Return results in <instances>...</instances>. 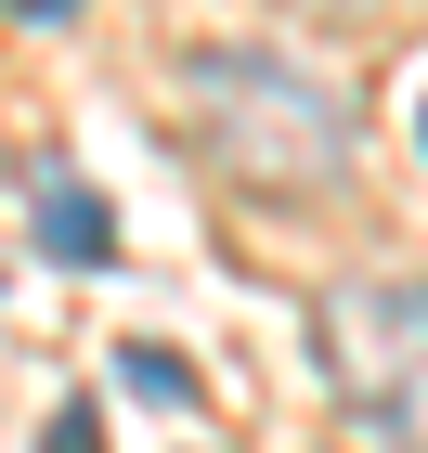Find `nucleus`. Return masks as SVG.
<instances>
[{
  "label": "nucleus",
  "mask_w": 428,
  "mask_h": 453,
  "mask_svg": "<svg viewBox=\"0 0 428 453\" xmlns=\"http://www.w3.org/2000/svg\"><path fill=\"white\" fill-rule=\"evenodd\" d=\"M39 453H105V427H91V415H52V441H39Z\"/></svg>",
  "instance_id": "39448f33"
},
{
  "label": "nucleus",
  "mask_w": 428,
  "mask_h": 453,
  "mask_svg": "<svg viewBox=\"0 0 428 453\" xmlns=\"http://www.w3.org/2000/svg\"><path fill=\"white\" fill-rule=\"evenodd\" d=\"M13 13H27V27H78V0H13Z\"/></svg>",
  "instance_id": "423d86ee"
},
{
  "label": "nucleus",
  "mask_w": 428,
  "mask_h": 453,
  "mask_svg": "<svg viewBox=\"0 0 428 453\" xmlns=\"http://www.w3.org/2000/svg\"><path fill=\"white\" fill-rule=\"evenodd\" d=\"M39 246H52L66 273H91V259H117V220H105V195H91L78 169H52V181H39Z\"/></svg>",
  "instance_id": "7ed1b4c3"
},
{
  "label": "nucleus",
  "mask_w": 428,
  "mask_h": 453,
  "mask_svg": "<svg viewBox=\"0 0 428 453\" xmlns=\"http://www.w3.org/2000/svg\"><path fill=\"white\" fill-rule=\"evenodd\" d=\"M312 363H324V388H338V415H351L363 441L428 453V285H416V273L324 285Z\"/></svg>",
  "instance_id": "f03ea898"
},
{
  "label": "nucleus",
  "mask_w": 428,
  "mask_h": 453,
  "mask_svg": "<svg viewBox=\"0 0 428 453\" xmlns=\"http://www.w3.org/2000/svg\"><path fill=\"white\" fill-rule=\"evenodd\" d=\"M117 376H130V388H156V402H182V388H195V376H182V363H169V349H130Z\"/></svg>",
  "instance_id": "20e7f679"
},
{
  "label": "nucleus",
  "mask_w": 428,
  "mask_h": 453,
  "mask_svg": "<svg viewBox=\"0 0 428 453\" xmlns=\"http://www.w3.org/2000/svg\"><path fill=\"white\" fill-rule=\"evenodd\" d=\"M416 142H428V104H416Z\"/></svg>",
  "instance_id": "0eeeda50"
},
{
  "label": "nucleus",
  "mask_w": 428,
  "mask_h": 453,
  "mask_svg": "<svg viewBox=\"0 0 428 453\" xmlns=\"http://www.w3.org/2000/svg\"><path fill=\"white\" fill-rule=\"evenodd\" d=\"M182 117L208 142V169L260 208H324V195H351L363 169V104L338 78L285 65V52H247V39H221L182 65Z\"/></svg>",
  "instance_id": "f257e3e1"
}]
</instances>
